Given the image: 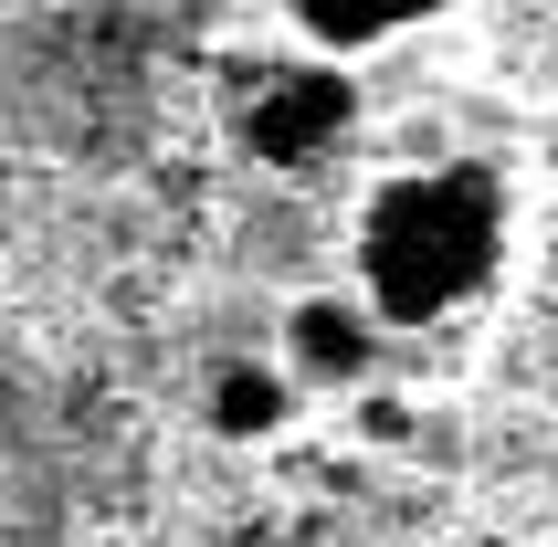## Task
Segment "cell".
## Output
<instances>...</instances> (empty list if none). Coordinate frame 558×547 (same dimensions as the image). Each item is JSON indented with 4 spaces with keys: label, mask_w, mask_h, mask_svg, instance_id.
Masks as SVG:
<instances>
[{
    "label": "cell",
    "mask_w": 558,
    "mask_h": 547,
    "mask_svg": "<svg viewBox=\"0 0 558 547\" xmlns=\"http://www.w3.org/2000/svg\"><path fill=\"white\" fill-rule=\"evenodd\" d=\"M506 253V200L485 169H422V180L379 190L369 232H359V264H369V295L390 316H442L464 305Z\"/></svg>",
    "instance_id": "1"
},
{
    "label": "cell",
    "mask_w": 558,
    "mask_h": 547,
    "mask_svg": "<svg viewBox=\"0 0 558 547\" xmlns=\"http://www.w3.org/2000/svg\"><path fill=\"white\" fill-rule=\"evenodd\" d=\"M338 126H348V85L338 74L264 63L243 85V137H253V158H275V169H306L316 148H338Z\"/></svg>",
    "instance_id": "2"
},
{
    "label": "cell",
    "mask_w": 558,
    "mask_h": 547,
    "mask_svg": "<svg viewBox=\"0 0 558 547\" xmlns=\"http://www.w3.org/2000/svg\"><path fill=\"white\" fill-rule=\"evenodd\" d=\"M11 547H53V453H43V390H11Z\"/></svg>",
    "instance_id": "3"
},
{
    "label": "cell",
    "mask_w": 558,
    "mask_h": 547,
    "mask_svg": "<svg viewBox=\"0 0 558 547\" xmlns=\"http://www.w3.org/2000/svg\"><path fill=\"white\" fill-rule=\"evenodd\" d=\"M284 348H295L306 379H359V368H369V316L338 305V295H306V305H295V327H284Z\"/></svg>",
    "instance_id": "4"
},
{
    "label": "cell",
    "mask_w": 558,
    "mask_h": 547,
    "mask_svg": "<svg viewBox=\"0 0 558 547\" xmlns=\"http://www.w3.org/2000/svg\"><path fill=\"white\" fill-rule=\"evenodd\" d=\"M422 11H442V0H295V22L327 32V42H390V32L422 22Z\"/></svg>",
    "instance_id": "5"
},
{
    "label": "cell",
    "mask_w": 558,
    "mask_h": 547,
    "mask_svg": "<svg viewBox=\"0 0 558 547\" xmlns=\"http://www.w3.org/2000/svg\"><path fill=\"white\" fill-rule=\"evenodd\" d=\"M275 422H284V379L232 368V379H221V431H275Z\"/></svg>",
    "instance_id": "6"
}]
</instances>
